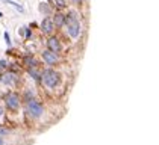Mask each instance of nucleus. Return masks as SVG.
<instances>
[{
	"instance_id": "nucleus-1",
	"label": "nucleus",
	"mask_w": 159,
	"mask_h": 145,
	"mask_svg": "<svg viewBox=\"0 0 159 145\" xmlns=\"http://www.w3.org/2000/svg\"><path fill=\"white\" fill-rule=\"evenodd\" d=\"M65 26H67V32L71 38H77L80 33V21L77 20V14L71 11L68 15H65Z\"/></svg>"
},
{
	"instance_id": "nucleus-2",
	"label": "nucleus",
	"mask_w": 159,
	"mask_h": 145,
	"mask_svg": "<svg viewBox=\"0 0 159 145\" xmlns=\"http://www.w3.org/2000/svg\"><path fill=\"white\" fill-rule=\"evenodd\" d=\"M43 82L49 88H55L58 85V82H59V76H58V72L53 71V70H46L43 72Z\"/></svg>"
},
{
	"instance_id": "nucleus-3",
	"label": "nucleus",
	"mask_w": 159,
	"mask_h": 145,
	"mask_svg": "<svg viewBox=\"0 0 159 145\" xmlns=\"http://www.w3.org/2000/svg\"><path fill=\"white\" fill-rule=\"evenodd\" d=\"M27 112H29V115L30 116H34V118H38V116H41L43 115V106L37 103V101H29V104H27Z\"/></svg>"
},
{
	"instance_id": "nucleus-4",
	"label": "nucleus",
	"mask_w": 159,
	"mask_h": 145,
	"mask_svg": "<svg viewBox=\"0 0 159 145\" xmlns=\"http://www.w3.org/2000/svg\"><path fill=\"white\" fill-rule=\"evenodd\" d=\"M47 48H49L50 51H55V53H59L61 51V42H59V39L56 38V36H50L49 39H47Z\"/></svg>"
},
{
	"instance_id": "nucleus-5",
	"label": "nucleus",
	"mask_w": 159,
	"mask_h": 145,
	"mask_svg": "<svg viewBox=\"0 0 159 145\" xmlns=\"http://www.w3.org/2000/svg\"><path fill=\"white\" fill-rule=\"evenodd\" d=\"M41 30H43L46 35H50V33L55 30L53 20H52V18H49V17H46V18L43 20V23H41Z\"/></svg>"
},
{
	"instance_id": "nucleus-6",
	"label": "nucleus",
	"mask_w": 159,
	"mask_h": 145,
	"mask_svg": "<svg viewBox=\"0 0 159 145\" xmlns=\"http://www.w3.org/2000/svg\"><path fill=\"white\" fill-rule=\"evenodd\" d=\"M43 59H44L46 64L53 65V64H56V62H58V53L50 51V50H46V51H43Z\"/></svg>"
},
{
	"instance_id": "nucleus-7",
	"label": "nucleus",
	"mask_w": 159,
	"mask_h": 145,
	"mask_svg": "<svg viewBox=\"0 0 159 145\" xmlns=\"http://www.w3.org/2000/svg\"><path fill=\"white\" fill-rule=\"evenodd\" d=\"M5 101H6V104H8L9 109H12V110H17V109H18L20 100H18V97L15 95V94H9V95L5 98Z\"/></svg>"
},
{
	"instance_id": "nucleus-8",
	"label": "nucleus",
	"mask_w": 159,
	"mask_h": 145,
	"mask_svg": "<svg viewBox=\"0 0 159 145\" xmlns=\"http://www.w3.org/2000/svg\"><path fill=\"white\" fill-rule=\"evenodd\" d=\"M0 80H2L5 85L12 86V85H15V82H17V77H15V74H14V72H3V76H2V79H0Z\"/></svg>"
},
{
	"instance_id": "nucleus-9",
	"label": "nucleus",
	"mask_w": 159,
	"mask_h": 145,
	"mask_svg": "<svg viewBox=\"0 0 159 145\" xmlns=\"http://www.w3.org/2000/svg\"><path fill=\"white\" fill-rule=\"evenodd\" d=\"M53 24H55V27H62L65 24V15L61 12H56L53 17Z\"/></svg>"
},
{
	"instance_id": "nucleus-10",
	"label": "nucleus",
	"mask_w": 159,
	"mask_h": 145,
	"mask_svg": "<svg viewBox=\"0 0 159 145\" xmlns=\"http://www.w3.org/2000/svg\"><path fill=\"white\" fill-rule=\"evenodd\" d=\"M3 3H6V5H11V6H14L15 9L18 12H25V8L21 6V5H18V3H15V2H12V0H3Z\"/></svg>"
},
{
	"instance_id": "nucleus-11",
	"label": "nucleus",
	"mask_w": 159,
	"mask_h": 145,
	"mask_svg": "<svg viewBox=\"0 0 159 145\" xmlns=\"http://www.w3.org/2000/svg\"><path fill=\"white\" fill-rule=\"evenodd\" d=\"M39 12H43V14H46V15H49L50 12H52V8H50L47 3H39Z\"/></svg>"
},
{
	"instance_id": "nucleus-12",
	"label": "nucleus",
	"mask_w": 159,
	"mask_h": 145,
	"mask_svg": "<svg viewBox=\"0 0 159 145\" xmlns=\"http://www.w3.org/2000/svg\"><path fill=\"white\" fill-rule=\"evenodd\" d=\"M52 2H53V5H55L56 8H59V9H62V8H65V6H67L65 0H52Z\"/></svg>"
},
{
	"instance_id": "nucleus-13",
	"label": "nucleus",
	"mask_w": 159,
	"mask_h": 145,
	"mask_svg": "<svg viewBox=\"0 0 159 145\" xmlns=\"http://www.w3.org/2000/svg\"><path fill=\"white\" fill-rule=\"evenodd\" d=\"M26 64H27V65H32V67H35V65H37V62H35L34 58H26Z\"/></svg>"
},
{
	"instance_id": "nucleus-14",
	"label": "nucleus",
	"mask_w": 159,
	"mask_h": 145,
	"mask_svg": "<svg viewBox=\"0 0 159 145\" xmlns=\"http://www.w3.org/2000/svg\"><path fill=\"white\" fill-rule=\"evenodd\" d=\"M5 41H6V44H8V46H9V47H11V44H12V42H11V36H9V33H8V32H5Z\"/></svg>"
},
{
	"instance_id": "nucleus-15",
	"label": "nucleus",
	"mask_w": 159,
	"mask_h": 145,
	"mask_svg": "<svg viewBox=\"0 0 159 145\" xmlns=\"http://www.w3.org/2000/svg\"><path fill=\"white\" fill-rule=\"evenodd\" d=\"M26 39H30V35H32V32H30V29H26Z\"/></svg>"
},
{
	"instance_id": "nucleus-16",
	"label": "nucleus",
	"mask_w": 159,
	"mask_h": 145,
	"mask_svg": "<svg viewBox=\"0 0 159 145\" xmlns=\"http://www.w3.org/2000/svg\"><path fill=\"white\" fill-rule=\"evenodd\" d=\"M6 67V60H0V71Z\"/></svg>"
},
{
	"instance_id": "nucleus-17",
	"label": "nucleus",
	"mask_w": 159,
	"mask_h": 145,
	"mask_svg": "<svg viewBox=\"0 0 159 145\" xmlns=\"http://www.w3.org/2000/svg\"><path fill=\"white\" fill-rule=\"evenodd\" d=\"M74 3H77V5H79V3H80V2H82V0H73Z\"/></svg>"
},
{
	"instance_id": "nucleus-18",
	"label": "nucleus",
	"mask_w": 159,
	"mask_h": 145,
	"mask_svg": "<svg viewBox=\"0 0 159 145\" xmlns=\"http://www.w3.org/2000/svg\"><path fill=\"white\" fill-rule=\"evenodd\" d=\"M2 115H3V109L0 108V116H2Z\"/></svg>"
},
{
	"instance_id": "nucleus-19",
	"label": "nucleus",
	"mask_w": 159,
	"mask_h": 145,
	"mask_svg": "<svg viewBox=\"0 0 159 145\" xmlns=\"http://www.w3.org/2000/svg\"><path fill=\"white\" fill-rule=\"evenodd\" d=\"M0 145H3V139H2V136H0Z\"/></svg>"
},
{
	"instance_id": "nucleus-20",
	"label": "nucleus",
	"mask_w": 159,
	"mask_h": 145,
	"mask_svg": "<svg viewBox=\"0 0 159 145\" xmlns=\"http://www.w3.org/2000/svg\"><path fill=\"white\" fill-rule=\"evenodd\" d=\"M2 17H3V14H2V12H0V18H2Z\"/></svg>"
}]
</instances>
